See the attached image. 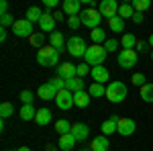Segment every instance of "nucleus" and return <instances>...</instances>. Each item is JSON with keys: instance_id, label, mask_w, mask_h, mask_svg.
Here are the masks:
<instances>
[{"instance_id": "27", "label": "nucleus", "mask_w": 153, "mask_h": 151, "mask_svg": "<svg viewBox=\"0 0 153 151\" xmlns=\"http://www.w3.org/2000/svg\"><path fill=\"white\" fill-rule=\"evenodd\" d=\"M43 14H45V12L41 10L39 6H29V10H27V21H31V23H39Z\"/></svg>"}, {"instance_id": "50", "label": "nucleus", "mask_w": 153, "mask_h": 151, "mask_svg": "<svg viewBox=\"0 0 153 151\" xmlns=\"http://www.w3.org/2000/svg\"><path fill=\"white\" fill-rule=\"evenodd\" d=\"M16 151H31V147H19Z\"/></svg>"}, {"instance_id": "44", "label": "nucleus", "mask_w": 153, "mask_h": 151, "mask_svg": "<svg viewBox=\"0 0 153 151\" xmlns=\"http://www.w3.org/2000/svg\"><path fill=\"white\" fill-rule=\"evenodd\" d=\"M147 45H149V41H137V45H135V51H137V49H139V51H143V49H145Z\"/></svg>"}, {"instance_id": "1", "label": "nucleus", "mask_w": 153, "mask_h": 151, "mask_svg": "<svg viewBox=\"0 0 153 151\" xmlns=\"http://www.w3.org/2000/svg\"><path fill=\"white\" fill-rule=\"evenodd\" d=\"M37 63L43 65V68H53L57 65L59 68V51L53 49L51 45H45L37 51Z\"/></svg>"}, {"instance_id": "2", "label": "nucleus", "mask_w": 153, "mask_h": 151, "mask_svg": "<svg viewBox=\"0 0 153 151\" xmlns=\"http://www.w3.org/2000/svg\"><path fill=\"white\" fill-rule=\"evenodd\" d=\"M127 94H129V90H127V84L125 82H110L108 88H106V98L110 102H114V104L123 102L127 98Z\"/></svg>"}, {"instance_id": "12", "label": "nucleus", "mask_w": 153, "mask_h": 151, "mask_svg": "<svg viewBox=\"0 0 153 151\" xmlns=\"http://www.w3.org/2000/svg\"><path fill=\"white\" fill-rule=\"evenodd\" d=\"M55 19H53V12H45L43 16H41V21H39V29L43 31V33H55Z\"/></svg>"}, {"instance_id": "42", "label": "nucleus", "mask_w": 153, "mask_h": 151, "mask_svg": "<svg viewBox=\"0 0 153 151\" xmlns=\"http://www.w3.org/2000/svg\"><path fill=\"white\" fill-rule=\"evenodd\" d=\"M68 25H70V29H78L82 25V16H68Z\"/></svg>"}, {"instance_id": "19", "label": "nucleus", "mask_w": 153, "mask_h": 151, "mask_svg": "<svg viewBox=\"0 0 153 151\" xmlns=\"http://www.w3.org/2000/svg\"><path fill=\"white\" fill-rule=\"evenodd\" d=\"M110 147V141L106 135H100V137H94V141L90 143V149L92 151H106Z\"/></svg>"}, {"instance_id": "51", "label": "nucleus", "mask_w": 153, "mask_h": 151, "mask_svg": "<svg viewBox=\"0 0 153 151\" xmlns=\"http://www.w3.org/2000/svg\"><path fill=\"white\" fill-rule=\"evenodd\" d=\"M147 41H149V45L153 47V33H151V37H149V39H147Z\"/></svg>"}, {"instance_id": "20", "label": "nucleus", "mask_w": 153, "mask_h": 151, "mask_svg": "<svg viewBox=\"0 0 153 151\" xmlns=\"http://www.w3.org/2000/svg\"><path fill=\"white\" fill-rule=\"evenodd\" d=\"M90 94L86 92V90H80V92L74 94V106H78V108H86V106L90 104Z\"/></svg>"}, {"instance_id": "29", "label": "nucleus", "mask_w": 153, "mask_h": 151, "mask_svg": "<svg viewBox=\"0 0 153 151\" xmlns=\"http://www.w3.org/2000/svg\"><path fill=\"white\" fill-rule=\"evenodd\" d=\"M137 41H139V39L133 35V33H125L123 39H120V45H123V49H135Z\"/></svg>"}, {"instance_id": "47", "label": "nucleus", "mask_w": 153, "mask_h": 151, "mask_svg": "<svg viewBox=\"0 0 153 151\" xmlns=\"http://www.w3.org/2000/svg\"><path fill=\"white\" fill-rule=\"evenodd\" d=\"M53 19L55 21H63V10H55L53 12Z\"/></svg>"}, {"instance_id": "45", "label": "nucleus", "mask_w": 153, "mask_h": 151, "mask_svg": "<svg viewBox=\"0 0 153 151\" xmlns=\"http://www.w3.org/2000/svg\"><path fill=\"white\" fill-rule=\"evenodd\" d=\"M45 2V8H55L57 6V0H43Z\"/></svg>"}, {"instance_id": "41", "label": "nucleus", "mask_w": 153, "mask_h": 151, "mask_svg": "<svg viewBox=\"0 0 153 151\" xmlns=\"http://www.w3.org/2000/svg\"><path fill=\"white\" fill-rule=\"evenodd\" d=\"M90 71H92V68H90V65L84 61V63H80V65H78V78H82V76H88Z\"/></svg>"}, {"instance_id": "53", "label": "nucleus", "mask_w": 153, "mask_h": 151, "mask_svg": "<svg viewBox=\"0 0 153 151\" xmlns=\"http://www.w3.org/2000/svg\"><path fill=\"white\" fill-rule=\"evenodd\" d=\"M6 151H14V149H6Z\"/></svg>"}, {"instance_id": "10", "label": "nucleus", "mask_w": 153, "mask_h": 151, "mask_svg": "<svg viewBox=\"0 0 153 151\" xmlns=\"http://www.w3.org/2000/svg\"><path fill=\"white\" fill-rule=\"evenodd\" d=\"M80 8H82V2L80 0H63L61 2V10L65 16H78L80 14Z\"/></svg>"}, {"instance_id": "11", "label": "nucleus", "mask_w": 153, "mask_h": 151, "mask_svg": "<svg viewBox=\"0 0 153 151\" xmlns=\"http://www.w3.org/2000/svg\"><path fill=\"white\" fill-rule=\"evenodd\" d=\"M135 129H137V123L133 121V118H118V133L123 135V137H131L133 133H135Z\"/></svg>"}, {"instance_id": "17", "label": "nucleus", "mask_w": 153, "mask_h": 151, "mask_svg": "<svg viewBox=\"0 0 153 151\" xmlns=\"http://www.w3.org/2000/svg\"><path fill=\"white\" fill-rule=\"evenodd\" d=\"M71 135H74L78 141H84V139H88L90 129H88V125H86V123H76V125L71 127Z\"/></svg>"}, {"instance_id": "22", "label": "nucleus", "mask_w": 153, "mask_h": 151, "mask_svg": "<svg viewBox=\"0 0 153 151\" xmlns=\"http://www.w3.org/2000/svg\"><path fill=\"white\" fill-rule=\"evenodd\" d=\"M51 118H53L51 110H49V108H41V110H37L35 123H37V125H41V127H45L47 123H51Z\"/></svg>"}, {"instance_id": "33", "label": "nucleus", "mask_w": 153, "mask_h": 151, "mask_svg": "<svg viewBox=\"0 0 153 151\" xmlns=\"http://www.w3.org/2000/svg\"><path fill=\"white\" fill-rule=\"evenodd\" d=\"M71 127L74 125H70L65 118H59L57 123H55V131H57L59 135H65V133H71Z\"/></svg>"}, {"instance_id": "8", "label": "nucleus", "mask_w": 153, "mask_h": 151, "mask_svg": "<svg viewBox=\"0 0 153 151\" xmlns=\"http://www.w3.org/2000/svg\"><path fill=\"white\" fill-rule=\"evenodd\" d=\"M118 4L117 0H102L100 4H98V10H100V14L102 16H106V19H112V16H118Z\"/></svg>"}, {"instance_id": "40", "label": "nucleus", "mask_w": 153, "mask_h": 151, "mask_svg": "<svg viewBox=\"0 0 153 151\" xmlns=\"http://www.w3.org/2000/svg\"><path fill=\"white\" fill-rule=\"evenodd\" d=\"M117 47H118V41H117V39H112V37H110V39H106V43H104V49H106V53H110V51H114Z\"/></svg>"}, {"instance_id": "30", "label": "nucleus", "mask_w": 153, "mask_h": 151, "mask_svg": "<svg viewBox=\"0 0 153 151\" xmlns=\"http://www.w3.org/2000/svg\"><path fill=\"white\" fill-rule=\"evenodd\" d=\"M108 27H110V31H114V33H123V31H125V21H123L120 16H112V19H108Z\"/></svg>"}, {"instance_id": "3", "label": "nucleus", "mask_w": 153, "mask_h": 151, "mask_svg": "<svg viewBox=\"0 0 153 151\" xmlns=\"http://www.w3.org/2000/svg\"><path fill=\"white\" fill-rule=\"evenodd\" d=\"M84 59H86V63H88V65H92V68L102 65V63H104V59H106L104 45H92V47H88V51H86Z\"/></svg>"}, {"instance_id": "6", "label": "nucleus", "mask_w": 153, "mask_h": 151, "mask_svg": "<svg viewBox=\"0 0 153 151\" xmlns=\"http://www.w3.org/2000/svg\"><path fill=\"white\" fill-rule=\"evenodd\" d=\"M100 21H102V14H100V10H96V8H88L86 12H82V25L88 27L90 31L92 29H98L100 27Z\"/></svg>"}, {"instance_id": "7", "label": "nucleus", "mask_w": 153, "mask_h": 151, "mask_svg": "<svg viewBox=\"0 0 153 151\" xmlns=\"http://www.w3.org/2000/svg\"><path fill=\"white\" fill-rule=\"evenodd\" d=\"M12 33L16 37H31L35 33L33 31V23L27 21V19H19V21H14V25H12Z\"/></svg>"}, {"instance_id": "25", "label": "nucleus", "mask_w": 153, "mask_h": 151, "mask_svg": "<svg viewBox=\"0 0 153 151\" xmlns=\"http://www.w3.org/2000/svg\"><path fill=\"white\" fill-rule=\"evenodd\" d=\"M118 16L125 21V19H133L135 16V8H133V4L129 2H123L120 6H118Z\"/></svg>"}, {"instance_id": "18", "label": "nucleus", "mask_w": 153, "mask_h": 151, "mask_svg": "<svg viewBox=\"0 0 153 151\" xmlns=\"http://www.w3.org/2000/svg\"><path fill=\"white\" fill-rule=\"evenodd\" d=\"M92 78H94V82H98V84H104V82L110 80V74H108V70H106L104 65H96V68H92Z\"/></svg>"}, {"instance_id": "16", "label": "nucleus", "mask_w": 153, "mask_h": 151, "mask_svg": "<svg viewBox=\"0 0 153 151\" xmlns=\"http://www.w3.org/2000/svg\"><path fill=\"white\" fill-rule=\"evenodd\" d=\"M76 143H78V139L71 135V133H65V135H59V149L61 151H71L74 147H76Z\"/></svg>"}, {"instance_id": "34", "label": "nucleus", "mask_w": 153, "mask_h": 151, "mask_svg": "<svg viewBox=\"0 0 153 151\" xmlns=\"http://www.w3.org/2000/svg\"><path fill=\"white\" fill-rule=\"evenodd\" d=\"M133 8H135V12H145L147 8H151V0H135Z\"/></svg>"}, {"instance_id": "46", "label": "nucleus", "mask_w": 153, "mask_h": 151, "mask_svg": "<svg viewBox=\"0 0 153 151\" xmlns=\"http://www.w3.org/2000/svg\"><path fill=\"white\" fill-rule=\"evenodd\" d=\"M0 12H2V14H6V12H8V2H6V0H2V2H0Z\"/></svg>"}, {"instance_id": "38", "label": "nucleus", "mask_w": 153, "mask_h": 151, "mask_svg": "<svg viewBox=\"0 0 153 151\" xmlns=\"http://www.w3.org/2000/svg\"><path fill=\"white\" fill-rule=\"evenodd\" d=\"M131 82H133V84H135V86H139V88H141V86H145V74H141V71H139V74H133V78H131Z\"/></svg>"}, {"instance_id": "35", "label": "nucleus", "mask_w": 153, "mask_h": 151, "mask_svg": "<svg viewBox=\"0 0 153 151\" xmlns=\"http://www.w3.org/2000/svg\"><path fill=\"white\" fill-rule=\"evenodd\" d=\"M12 112H14V106L10 102H2V106H0V116L2 118H8V116H12Z\"/></svg>"}, {"instance_id": "21", "label": "nucleus", "mask_w": 153, "mask_h": 151, "mask_svg": "<svg viewBox=\"0 0 153 151\" xmlns=\"http://www.w3.org/2000/svg\"><path fill=\"white\" fill-rule=\"evenodd\" d=\"M49 45L53 47V49H57V51H61V49H63V47L68 45V43H65L63 35L55 31V33H51V35H49Z\"/></svg>"}, {"instance_id": "49", "label": "nucleus", "mask_w": 153, "mask_h": 151, "mask_svg": "<svg viewBox=\"0 0 153 151\" xmlns=\"http://www.w3.org/2000/svg\"><path fill=\"white\" fill-rule=\"evenodd\" d=\"M45 149H47V151H55V145H51V143H49V145L45 147Z\"/></svg>"}, {"instance_id": "28", "label": "nucleus", "mask_w": 153, "mask_h": 151, "mask_svg": "<svg viewBox=\"0 0 153 151\" xmlns=\"http://www.w3.org/2000/svg\"><path fill=\"white\" fill-rule=\"evenodd\" d=\"M21 118L23 121H35V116H37V110L33 108V104H23V108H21Z\"/></svg>"}, {"instance_id": "43", "label": "nucleus", "mask_w": 153, "mask_h": 151, "mask_svg": "<svg viewBox=\"0 0 153 151\" xmlns=\"http://www.w3.org/2000/svg\"><path fill=\"white\" fill-rule=\"evenodd\" d=\"M133 23H135V25H141V23H143V12H135V16H133Z\"/></svg>"}, {"instance_id": "13", "label": "nucleus", "mask_w": 153, "mask_h": 151, "mask_svg": "<svg viewBox=\"0 0 153 151\" xmlns=\"http://www.w3.org/2000/svg\"><path fill=\"white\" fill-rule=\"evenodd\" d=\"M59 71V78H63V80H70V78H78V65H74L70 61H65V63H61L57 68Z\"/></svg>"}, {"instance_id": "4", "label": "nucleus", "mask_w": 153, "mask_h": 151, "mask_svg": "<svg viewBox=\"0 0 153 151\" xmlns=\"http://www.w3.org/2000/svg\"><path fill=\"white\" fill-rule=\"evenodd\" d=\"M65 49H68V53H70L71 57H84V55H86V51H88L86 41H84L80 35L70 37V39H68V45H65Z\"/></svg>"}, {"instance_id": "52", "label": "nucleus", "mask_w": 153, "mask_h": 151, "mask_svg": "<svg viewBox=\"0 0 153 151\" xmlns=\"http://www.w3.org/2000/svg\"><path fill=\"white\" fill-rule=\"evenodd\" d=\"M151 61H153V49H151Z\"/></svg>"}, {"instance_id": "5", "label": "nucleus", "mask_w": 153, "mask_h": 151, "mask_svg": "<svg viewBox=\"0 0 153 151\" xmlns=\"http://www.w3.org/2000/svg\"><path fill=\"white\" fill-rule=\"evenodd\" d=\"M137 51L135 49H120V53L117 55V61L118 65L123 68V70H131V68H135L137 65Z\"/></svg>"}, {"instance_id": "48", "label": "nucleus", "mask_w": 153, "mask_h": 151, "mask_svg": "<svg viewBox=\"0 0 153 151\" xmlns=\"http://www.w3.org/2000/svg\"><path fill=\"white\" fill-rule=\"evenodd\" d=\"M0 41H2V43L6 41V29H0Z\"/></svg>"}, {"instance_id": "39", "label": "nucleus", "mask_w": 153, "mask_h": 151, "mask_svg": "<svg viewBox=\"0 0 153 151\" xmlns=\"http://www.w3.org/2000/svg\"><path fill=\"white\" fill-rule=\"evenodd\" d=\"M0 23H2V29H6V27H10V25H14V21H12V14H0Z\"/></svg>"}, {"instance_id": "37", "label": "nucleus", "mask_w": 153, "mask_h": 151, "mask_svg": "<svg viewBox=\"0 0 153 151\" xmlns=\"http://www.w3.org/2000/svg\"><path fill=\"white\" fill-rule=\"evenodd\" d=\"M21 100H23V104H33L35 96H33L31 90H23V92H21Z\"/></svg>"}, {"instance_id": "31", "label": "nucleus", "mask_w": 153, "mask_h": 151, "mask_svg": "<svg viewBox=\"0 0 153 151\" xmlns=\"http://www.w3.org/2000/svg\"><path fill=\"white\" fill-rule=\"evenodd\" d=\"M29 43L37 49H41V47H45V33H33V35L29 37Z\"/></svg>"}, {"instance_id": "26", "label": "nucleus", "mask_w": 153, "mask_h": 151, "mask_svg": "<svg viewBox=\"0 0 153 151\" xmlns=\"http://www.w3.org/2000/svg\"><path fill=\"white\" fill-rule=\"evenodd\" d=\"M65 90H70V92H80L84 90V82L80 78H70V80H65Z\"/></svg>"}, {"instance_id": "32", "label": "nucleus", "mask_w": 153, "mask_h": 151, "mask_svg": "<svg viewBox=\"0 0 153 151\" xmlns=\"http://www.w3.org/2000/svg\"><path fill=\"white\" fill-rule=\"evenodd\" d=\"M139 92H141V98L145 102H153V84H145L139 88Z\"/></svg>"}, {"instance_id": "15", "label": "nucleus", "mask_w": 153, "mask_h": 151, "mask_svg": "<svg viewBox=\"0 0 153 151\" xmlns=\"http://www.w3.org/2000/svg\"><path fill=\"white\" fill-rule=\"evenodd\" d=\"M100 131H102V135H112V133H118V116H110V118H106L104 123H102V127H100Z\"/></svg>"}, {"instance_id": "14", "label": "nucleus", "mask_w": 153, "mask_h": 151, "mask_svg": "<svg viewBox=\"0 0 153 151\" xmlns=\"http://www.w3.org/2000/svg\"><path fill=\"white\" fill-rule=\"evenodd\" d=\"M37 94H39V98H41V100H45V102H47V100H55L57 90H55V88H53V86L47 82V84H41V86H39Z\"/></svg>"}, {"instance_id": "24", "label": "nucleus", "mask_w": 153, "mask_h": 151, "mask_svg": "<svg viewBox=\"0 0 153 151\" xmlns=\"http://www.w3.org/2000/svg\"><path fill=\"white\" fill-rule=\"evenodd\" d=\"M88 94H90L92 98H100V96H106V88H104V84L92 82V84H90V88H88Z\"/></svg>"}, {"instance_id": "36", "label": "nucleus", "mask_w": 153, "mask_h": 151, "mask_svg": "<svg viewBox=\"0 0 153 151\" xmlns=\"http://www.w3.org/2000/svg\"><path fill=\"white\" fill-rule=\"evenodd\" d=\"M49 84H51V86H53V88H55V90H65V80H63V78H51V80H49Z\"/></svg>"}, {"instance_id": "9", "label": "nucleus", "mask_w": 153, "mask_h": 151, "mask_svg": "<svg viewBox=\"0 0 153 151\" xmlns=\"http://www.w3.org/2000/svg\"><path fill=\"white\" fill-rule=\"evenodd\" d=\"M55 104L61 110H70L71 106H74V92H70V90H59L57 96H55Z\"/></svg>"}, {"instance_id": "23", "label": "nucleus", "mask_w": 153, "mask_h": 151, "mask_svg": "<svg viewBox=\"0 0 153 151\" xmlns=\"http://www.w3.org/2000/svg\"><path fill=\"white\" fill-rule=\"evenodd\" d=\"M90 39H92V45H104L106 43V33L100 29V27H98V29H92Z\"/></svg>"}]
</instances>
